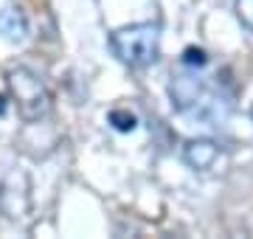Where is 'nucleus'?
I'll use <instances>...</instances> for the list:
<instances>
[{
  "mask_svg": "<svg viewBox=\"0 0 253 239\" xmlns=\"http://www.w3.org/2000/svg\"><path fill=\"white\" fill-rule=\"evenodd\" d=\"M169 99H172L174 110H191L200 99H203V79L197 76V71H183V74L172 76L169 82Z\"/></svg>",
  "mask_w": 253,
  "mask_h": 239,
  "instance_id": "nucleus-3",
  "label": "nucleus"
},
{
  "mask_svg": "<svg viewBox=\"0 0 253 239\" xmlns=\"http://www.w3.org/2000/svg\"><path fill=\"white\" fill-rule=\"evenodd\" d=\"M219 158V144L211 138H197V141H189L186 147H183V160L191 166V169H197V172H208L211 166L217 163Z\"/></svg>",
  "mask_w": 253,
  "mask_h": 239,
  "instance_id": "nucleus-4",
  "label": "nucleus"
},
{
  "mask_svg": "<svg viewBox=\"0 0 253 239\" xmlns=\"http://www.w3.org/2000/svg\"><path fill=\"white\" fill-rule=\"evenodd\" d=\"M236 17L248 31H253V0H236Z\"/></svg>",
  "mask_w": 253,
  "mask_h": 239,
  "instance_id": "nucleus-7",
  "label": "nucleus"
},
{
  "mask_svg": "<svg viewBox=\"0 0 253 239\" xmlns=\"http://www.w3.org/2000/svg\"><path fill=\"white\" fill-rule=\"evenodd\" d=\"M113 54L129 68H146L161 54V26L158 23H135L113 31L110 37Z\"/></svg>",
  "mask_w": 253,
  "mask_h": 239,
  "instance_id": "nucleus-1",
  "label": "nucleus"
},
{
  "mask_svg": "<svg viewBox=\"0 0 253 239\" xmlns=\"http://www.w3.org/2000/svg\"><path fill=\"white\" fill-rule=\"evenodd\" d=\"M3 113H6V99L0 96V116H3Z\"/></svg>",
  "mask_w": 253,
  "mask_h": 239,
  "instance_id": "nucleus-9",
  "label": "nucleus"
},
{
  "mask_svg": "<svg viewBox=\"0 0 253 239\" xmlns=\"http://www.w3.org/2000/svg\"><path fill=\"white\" fill-rule=\"evenodd\" d=\"M11 99L17 101V110L26 121H40L45 119L51 110V93H48L42 76L31 71L28 65H17L6 74Z\"/></svg>",
  "mask_w": 253,
  "mask_h": 239,
  "instance_id": "nucleus-2",
  "label": "nucleus"
},
{
  "mask_svg": "<svg viewBox=\"0 0 253 239\" xmlns=\"http://www.w3.org/2000/svg\"><path fill=\"white\" fill-rule=\"evenodd\" d=\"M0 37L6 42H23L28 37V20L17 6H6L0 9Z\"/></svg>",
  "mask_w": 253,
  "mask_h": 239,
  "instance_id": "nucleus-5",
  "label": "nucleus"
},
{
  "mask_svg": "<svg viewBox=\"0 0 253 239\" xmlns=\"http://www.w3.org/2000/svg\"><path fill=\"white\" fill-rule=\"evenodd\" d=\"M110 124L118 129V132H129V129H135V116L126 110H113L110 113Z\"/></svg>",
  "mask_w": 253,
  "mask_h": 239,
  "instance_id": "nucleus-6",
  "label": "nucleus"
},
{
  "mask_svg": "<svg viewBox=\"0 0 253 239\" xmlns=\"http://www.w3.org/2000/svg\"><path fill=\"white\" fill-rule=\"evenodd\" d=\"M206 65V54L200 48H186L183 51V68H203Z\"/></svg>",
  "mask_w": 253,
  "mask_h": 239,
  "instance_id": "nucleus-8",
  "label": "nucleus"
}]
</instances>
